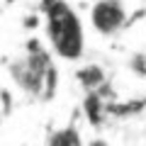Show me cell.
Listing matches in <instances>:
<instances>
[{
	"label": "cell",
	"mask_w": 146,
	"mask_h": 146,
	"mask_svg": "<svg viewBox=\"0 0 146 146\" xmlns=\"http://www.w3.org/2000/svg\"><path fill=\"white\" fill-rule=\"evenodd\" d=\"M10 78L17 88L29 98L51 100L58 85V73L51 61V54L39 39H32L27 44V54L17 56L7 63Z\"/></svg>",
	"instance_id": "1"
},
{
	"label": "cell",
	"mask_w": 146,
	"mask_h": 146,
	"mask_svg": "<svg viewBox=\"0 0 146 146\" xmlns=\"http://www.w3.org/2000/svg\"><path fill=\"white\" fill-rule=\"evenodd\" d=\"M44 27H46V42L58 58L63 61L83 58V22L68 0H58L44 12Z\"/></svg>",
	"instance_id": "2"
},
{
	"label": "cell",
	"mask_w": 146,
	"mask_h": 146,
	"mask_svg": "<svg viewBox=\"0 0 146 146\" xmlns=\"http://www.w3.org/2000/svg\"><path fill=\"white\" fill-rule=\"evenodd\" d=\"M127 7L122 0H98L90 7V27L100 36H115L127 25Z\"/></svg>",
	"instance_id": "3"
},
{
	"label": "cell",
	"mask_w": 146,
	"mask_h": 146,
	"mask_svg": "<svg viewBox=\"0 0 146 146\" xmlns=\"http://www.w3.org/2000/svg\"><path fill=\"white\" fill-rule=\"evenodd\" d=\"M76 80L85 93H100L107 85V73L100 63H83L76 71Z\"/></svg>",
	"instance_id": "4"
},
{
	"label": "cell",
	"mask_w": 146,
	"mask_h": 146,
	"mask_svg": "<svg viewBox=\"0 0 146 146\" xmlns=\"http://www.w3.org/2000/svg\"><path fill=\"white\" fill-rule=\"evenodd\" d=\"M83 112H85L88 124L102 127V122L107 119V115H110V102H107V98H105L102 93H85Z\"/></svg>",
	"instance_id": "5"
},
{
	"label": "cell",
	"mask_w": 146,
	"mask_h": 146,
	"mask_svg": "<svg viewBox=\"0 0 146 146\" xmlns=\"http://www.w3.org/2000/svg\"><path fill=\"white\" fill-rule=\"evenodd\" d=\"M46 146H85L80 131L73 124H66L61 129H54L46 139Z\"/></svg>",
	"instance_id": "6"
},
{
	"label": "cell",
	"mask_w": 146,
	"mask_h": 146,
	"mask_svg": "<svg viewBox=\"0 0 146 146\" xmlns=\"http://www.w3.org/2000/svg\"><path fill=\"white\" fill-rule=\"evenodd\" d=\"M129 71L136 73V76H141V78L146 76V54H144V51L134 54V56L129 58Z\"/></svg>",
	"instance_id": "7"
},
{
	"label": "cell",
	"mask_w": 146,
	"mask_h": 146,
	"mask_svg": "<svg viewBox=\"0 0 146 146\" xmlns=\"http://www.w3.org/2000/svg\"><path fill=\"white\" fill-rule=\"evenodd\" d=\"M10 112H12V93L3 88V117H7Z\"/></svg>",
	"instance_id": "8"
},
{
	"label": "cell",
	"mask_w": 146,
	"mask_h": 146,
	"mask_svg": "<svg viewBox=\"0 0 146 146\" xmlns=\"http://www.w3.org/2000/svg\"><path fill=\"white\" fill-rule=\"evenodd\" d=\"M85 146H110L107 141H102V139H93V141H88Z\"/></svg>",
	"instance_id": "9"
},
{
	"label": "cell",
	"mask_w": 146,
	"mask_h": 146,
	"mask_svg": "<svg viewBox=\"0 0 146 146\" xmlns=\"http://www.w3.org/2000/svg\"><path fill=\"white\" fill-rule=\"evenodd\" d=\"M5 3H15V0H5Z\"/></svg>",
	"instance_id": "10"
}]
</instances>
